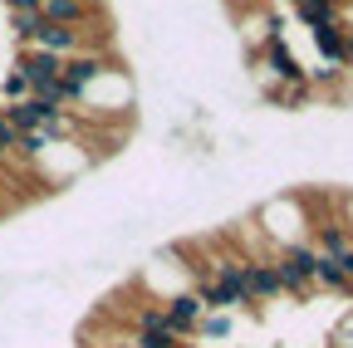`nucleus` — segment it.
Returning a JSON list of instances; mask_svg holds the SVG:
<instances>
[{"mask_svg": "<svg viewBox=\"0 0 353 348\" xmlns=\"http://www.w3.org/2000/svg\"><path fill=\"white\" fill-rule=\"evenodd\" d=\"M6 6H10L15 15H34V10H39V0H6Z\"/></svg>", "mask_w": 353, "mask_h": 348, "instance_id": "dca6fc26", "label": "nucleus"}, {"mask_svg": "<svg viewBox=\"0 0 353 348\" xmlns=\"http://www.w3.org/2000/svg\"><path fill=\"white\" fill-rule=\"evenodd\" d=\"M162 314H167V329L182 338V334H192V329H196V319H201L206 309H201L196 289H182V294H172V299L162 304Z\"/></svg>", "mask_w": 353, "mask_h": 348, "instance_id": "39448f33", "label": "nucleus"}, {"mask_svg": "<svg viewBox=\"0 0 353 348\" xmlns=\"http://www.w3.org/2000/svg\"><path fill=\"white\" fill-rule=\"evenodd\" d=\"M255 64H260L265 74H270L275 83H309V74H304V69H299V59L285 50V39H280V34L265 39V50L255 54Z\"/></svg>", "mask_w": 353, "mask_h": 348, "instance_id": "f03ea898", "label": "nucleus"}, {"mask_svg": "<svg viewBox=\"0 0 353 348\" xmlns=\"http://www.w3.org/2000/svg\"><path fill=\"white\" fill-rule=\"evenodd\" d=\"M44 147H50L44 133H20V143H15V152H25V157H44Z\"/></svg>", "mask_w": 353, "mask_h": 348, "instance_id": "4468645a", "label": "nucleus"}, {"mask_svg": "<svg viewBox=\"0 0 353 348\" xmlns=\"http://www.w3.org/2000/svg\"><path fill=\"white\" fill-rule=\"evenodd\" d=\"M113 69H108V59L103 54H88V50H79V54H69L64 64H59V83L69 89V99L79 103L83 99V89L88 83H99V79H108Z\"/></svg>", "mask_w": 353, "mask_h": 348, "instance_id": "f257e3e1", "label": "nucleus"}, {"mask_svg": "<svg viewBox=\"0 0 353 348\" xmlns=\"http://www.w3.org/2000/svg\"><path fill=\"white\" fill-rule=\"evenodd\" d=\"M15 143H20V133L6 123V113H0V167H6V162L15 157Z\"/></svg>", "mask_w": 353, "mask_h": 348, "instance_id": "f8f14e48", "label": "nucleus"}, {"mask_svg": "<svg viewBox=\"0 0 353 348\" xmlns=\"http://www.w3.org/2000/svg\"><path fill=\"white\" fill-rule=\"evenodd\" d=\"M59 64H64V59L44 54V50H25V54L15 59V74L30 83V94H39V89H50V83H59Z\"/></svg>", "mask_w": 353, "mask_h": 348, "instance_id": "7ed1b4c3", "label": "nucleus"}, {"mask_svg": "<svg viewBox=\"0 0 353 348\" xmlns=\"http://www.w3.org/2000/svg\"><path fill=\"white\" fill-rule=\"evenodd\" d=\"M34 30H39V10L34 15H15V34L20 39H34Z\"/></svg>", "mask_w": 353, "mask_h": 348, "instance_id": "2eb2a0df", "label": "nucleus"}, {"mask_svg": "<svg viewBox=\"0 0 353 348\" xmlns=\"http://www.w3.org/2000/svg\"><path fill=\"white\" fill-rule=\"evenodd\" d=\"M30 45L44 50V54H54V59H69V54L83 50V30H64V25H44V20H39V30H34Z\"/></svg>", "mask_w": 353, "mask_h": 348, "instance_id": "20e7f679", "label": "nucleus"}, {"mask_svg": "<svg viewBox=\"0 0 353 348\" xmlns=\"http://www.w3.org/2000/svg\"><path fill=\"white\" fill-rule=\"evenodd\" d=\"M290 6H304V0H290Z\"/></svg>", "mask_w": 353, "mask_h": 348, "instance_id": "a211bd4d", "label": "nucleus"}, {"mask_svg": "<svg viewBox=\"0 0 353 348\" xmlns=\"http://www.w3.org/2000/svg\"><path fill=\"white\" fill-rule=\"evenodd\" d=\"M20 99H30V83L10 69L6 79H0V103H20Z\"/></svg>", "mask_w": 353, "mask_h": 348, "instance_id": "9d476101", "label": "nucleus"}, {"mask_svg": "<svg viewBox=\"0 0 353 348\" xmlns=\"http://www.w3.org/2000/svg\"><path fill=\"white\" fill-rule=\"evenodd\" d=\"M196 329H201V338H226L231 334V314H201Z\"/></svg>", "mask_w": 353, "mask_h": 348, "instance_id": "9b49d317", "label": "nucleus"}, {"mask_svg": "<svg viewBox=\"0 0 353 348\" xmlns=\"http://www.w3.org/2000/svg\"><path fill=\"white\" fill-rule=\"evenodd\" d=\"M128 348H182V343H176V334H138Z\"/></svg>", "mask_w": 353, "mask_h": 348, "instance_id": "ddd939ff", "label": "nucleus"}, {"mask_svg": "<svg viewBox=\"0 0 353 348\" xmlns=\"http://www.w3.org/2000/svg\"><path fill=\"white\" fill-rule=\"evenodd\" d=\"M314 285H324V289H339V294H343V285H348V280H343V270H339V260H329V255H319V260H314Z\"/></svg>", "mask_w": 353, "mask_h": 348, "instance_id": "1a4fd4ad", "label": "nucleus"}, {"mask_svg": "<svg viewBox=\"0 0 353 348\" xmlns=\"http://www.w3.org/2000/svg\"><path fill=\"white\" fill-rule=\"evenodd\" d=\"M339 348H353V319L343 324V334H339Z\"/></svg>", "mask_w": 353, "mask_h": 348, "instance_id": "f3484780", "label": "nucleus"}, {"mask_svg": "<svg viewBox=\"0 0 353 348\" xmlns=\"http://www.w3.org/2000/svg\"><path fill=\"white\" fill-rule=\"evenodd\" d=\"M241 289L250 294V304H255V299H275V294H280V280H275V270H270V260H245Z\"/></svg>", "mask_w": 353, "mask_h": 348, "instance_id": "423d86ee", "label": "nucleus"}, {"mask_svg": "<svg viewBox=\"0 0 353 348\" xmlns=\"http://www.w3.org/2000/svg\"><path fill=\"white\" fill-rule=\"evenodd\" d=\"M294 10H299V20H304L309 30L343 25V15H339V6H334V0H304V6H294Z\"/></svg>", "mask_w": 353, "mask_h": 348, "instance_id": "0eeeda50", "label": "nucleus"}, {"mask_svg": "<svg viewBox=\"0 0 353 348\" xmlns=\"http://www.w3.org/2000/svg\"><path fill=\"white\" fill-rule=\"evenodd\" d=\"M314 45L324 50V59L339 69L343 64V25H329V30H314Z\"/></svg>", "mask_w": 353, "mask_h": 348, "instance_id": "6e6552de", "label": "nucleus"}]
</instances>
